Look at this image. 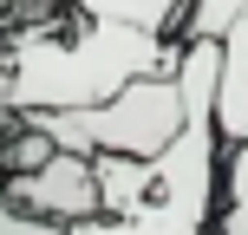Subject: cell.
I'll return each instance as SVG.
<instances>
[{
	"mask_svg": "<svg viewBox=\"0 0 248 235\" xmlns=\"http://www.w3.org/2000/svg\"><path fill=\"white\" fill-rule=\"evenodd\" d=\"M183 39L144 33L124 20H39L0 46V105L13 118L26 111H85V105L118 98L131 78L176 72Z\"/></svg>",
	"mask_w": 248,
	"mask_h": 235,
	"instance_id": "cell-1",
	"label": "cell"
},
{
	"mask_svg": "<svg viewBox=\"0 0 248 235\" xmlns=\"http://www.w3.org/2000/svg\"><path fill=\"white\" fill-rule=\"evenodd\" d=\"M39 137H52L59 150H118V157H163L176 144V131L189 124V98H183V78L176 72H150L131 78L118 98L85 105V111H26Z\"/></svg>",
	"mask_w": 248,
	"mask_h": 235,
	"instance_id": "cell-2",
	"label": "cell"
},
{
	"mask_svg": "<svg viewBox=\"0 0 248 235\" xmlns=\"http://www.w3.org/2000/svg\"><path fill=\"white\" fill-rule=\"evenodd\" d=\"M0 189H7L20 209L52 216V222L105 216V209H98V170H92L85 150H52V157H39L33 170H7V176H0Z\"/></svg>",
	"mask_w": 248,
	"mask_h": 235,
	"instance_id": "cell-3",
	"label": "cell"
},
{
	"mask_svg": "<svg viewBox=\"0 0 248 235\" xmlns=\"http://www.w3.org/2000/svg\"><path fill=\"white\" fill-rule=\"evenodd\" d=\"M92 170H98V209L105 216L144 209L150 189H157V157H118V150H98Z\"/></svg>",
	"mask_w": 248,
	"mask_h": 235,
	"instance_id": "cell-4",
	"label": "cell"
},
{
	"mask_svg": "<svg viewBox=\"0 0 248 235\" xmlns=\"http://www.w3.org/2000/svg\"><path fill=\"white\" fill-rule=\"evenodd\" d=\"M59 7L92 13V20H124L144 33H170V39H183V20H189V0H59Z\"/></svg>",
	"mask_w": 248,
	"mask_h": 235,
	"instance_id": "cell-5",
	"label": "cell"
},
{
	"mask_svg": "<svg viewBox=\"0 0 248 235\" xmlns=\"http://www.w3.org/2000/svg\"><path fill=\"white\" fill-rule=\"evenodd\" d=\"M209 235H248V137L222 144V196H216Z\"/></svg>",
	"mask_w": 248,
	"mask_h": 235,
	"instance_id": "cell-6",
	"label": "cell"
},
{
	"mask_svg": "<svg viewBox=\"0 0 248 235\" xmlns=\"http://www.w3.org/2000/svg\"><path fill=\"white\" fill-rule=\"evenodd\" d=\"M248 0H189V20H183V39H222L235 26V13Z\"/></svg>",
	"mask_w": 248,
	"mask_h": 235,
	"instance_id": "cell-7",
	"label": "cell"
},
{
	"mask_svg": "<svg viewBox=\"0 0 248 235\" xmlns=\"http://www.w3.org/2000/svg\"><path fill=\"white\" fill-rule=\"evenodd\" d=\"M0 235H72L65 222H52V216H33V209H20V203L0 189Z\"/></svg>",
	"mask_w": 248,
	"mask_h": 235,
	"instance_id": "cell-8",
	"label": "cell"
}]
</instances>
